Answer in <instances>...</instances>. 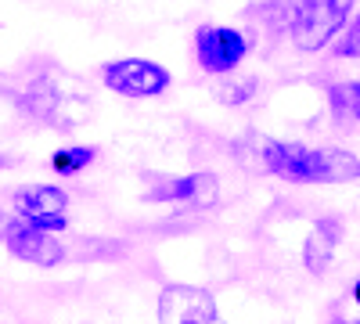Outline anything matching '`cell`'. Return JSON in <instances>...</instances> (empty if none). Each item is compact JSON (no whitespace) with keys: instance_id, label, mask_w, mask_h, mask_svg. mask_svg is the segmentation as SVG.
<instances>
[{"instance_id":"7c38bea8","label":"cell","mask_w":360,"mask_h":324,"mask_svg":"<svg viewBox=\"0 0 360 324\" xmlns=\"http://www.w3.org/2000/svg\"><path fill=\"white\" fill-rule=\"evenodd\" d=\"M332 105L339 115H349V119L360 123V79H346L332 86Z\"/></svg>"},{"instance_id":"8fae6325","label":"cell","mask_w":360,"mask_h":324,"mask_svg":"<svg viewBox=\"0 0 360 324\" xmlns=\"http://www.w3.org/2000/svg\"><path fill=\"white\" fill-rule=\"evenodd\" d=\"M94 148L90 144H65V148H58L54 155H51V169L58 173V176H79L90 162H94Z\"/></svg>"},{"instance_id":"5b68a950","label":"cell","mask_w":360,"mask_h":324,"mask_svg":"<svg viewBox=\"0 0 360 324\" xmlns=\"http://www.w3.org/2000/svg\"><path fill=\"white\" fill-rule=\"evenodd\" d=\"M249 54V40L234 25H198L195 29V58L202 72L231 76Z\"/></svg>"},{"instance_id":"8992f818","label":"cell","mask_w":360,"mask_h":324,"mask_svg":"<svg viewBox=\"0 0 360 324\" xmlns=\"http://www.w3.org/2000/svg\"><path fill=\"white\" fill-rule=\"evenodd\" d=\"M11 209L18 220L33 223L37 231L62 234L69 227V195L54 184H25L11 195Z\"/></svg>"},{"instance_id":"30bf717a","label":"cell","mask_w":360,"mask_h":324,"mask_svg":"<svg viewBox=\"0 0 360 324\" xmlns=\"http://www.w3.org/2000/svg\"><path fill=\"white\" fill-rule=\"evenodd\" d=\"M339 238H342V231H339L335 220H317L314 223L310 238L303 245V263H307L310 274H324L328 267H332V256H335Z\"/></svg>"},{"instance_id":"ba28073f","label":"cell","mask_w":360,"mask_h":324,"mask_svg":"<svg viewBox=\"0 0 360 324\" xmlns=\"http://www.w3.org/2000/svg\"><path fill=\"white\" fill-rule=\"evenodd\" d=\"M0 238H4V245H8V252L15 259L33 263V267H58V263L65 259V249H62V242H58L54 234L37 231L33 223H25L18 216L8 220V227H4Z\"/></svg>"},{"instance_id":"7a4b0ae2","label":"cell","mask_w":360,"mask_h":324,"mask_svg":"<svg viewBox=\"0 0 360 324\" xmlns=\"http://www.w3.org/2000/svg\"><path fill=\"white\" fill-rule=\"evenodd\" d=\"M90 94L83 91V83L62 69H51V72H40L33 76L22 94H18V108L37 119L44 127H54V130H72L79 123L90 119Z\"/></svg>"},{"instance_id":"4fadbf2b","label":"cell","mask_w":360,"mask_h":324,"mask_svg":"<svg viewBox=\"0 0 360 324\" xmlns=\"http://www.w3.org/2000/svg\"><path fill=\"white\" fill-rule=\"evenodd\" d=\"M332 54H335V58H360V11L346 22V29L335 37Z\"/></svg>"},{"instance_id":"5bb4252c","label":"cell","mask_w":360,"mask_h":324,"mask_svg":"<svg viewBox=\"0 0 360 324\" xmlns=\"http://www.w3.org/2000/svg\"><path fill=\"white\" fill-rule=\"evenodd\" d=\"M252 94H256V79H252V76H245V79H227V83L217 86V98H220L224 105H242V101H249Z\"/></svg>"},{"instance_id":"9c48e42d","label":"cell","mask_w":360,"mask_h":324,"mask_svg":"<svg viewBox=\"0 0 360 324\" xmlns=\"http://www.w3.org/2000/svg\"><path fill=\"white\" fill-rule=\"evenodd\" d=\"M220 198V181L209 169H195L188 176H176L162 191L152 195V202H180V205H195V209H213Z\"/></svg>"},{"instance_id":"52a82bcc","label":"cell","mask_w":360,"mask_h":324,"mask_svg":"<svg viewBox=\"0 0 360 324\" xmlns=\"http://www.w3.org/2000/svg\"><path fill=\"white\" fill-rule=\"evenodd\" d=\"M159 324H220L217 299L198 285L173 281L159 292Z\"/></svg>"},{"instance_id":"277c9868","label":"cell","mask_w":360,"mask_h":324,"mask_svg":"<svg viewBox=\"0 0 360 324\" xmlns=\"http://www.w3.org/2000/svg\"><path fill=\"white\" fill-rule=\"evenodd\" d=\"M101 83L108 86L112 94L119 98H159L169 91V69L152 62V58H115V62H105L101 65Z\"/></svg>"},{"instance_id":"9a60e30c","label":"cell","mask_w":360,"mask_h":324,"mask_svg":"<svg viewBox=\"0 0 360 324\" xmlns=\"http://www.w3.org/2000/svg\"><path fill=\"white\" fill-rule=\"evenodd\" d=\"M353 299H356V306H360V278H356V285H353Z\"/></svg>"},{"instance_id":"6da1fadb","label":"cell","mask_w":360,"mask_h":324,"mask_svg":"<svg viewBox=\"0 0 360 324\" xmlns=\"http://www.w3.org/2000/svg\"><path fill=\"white\" fill-rule=\"evenodd\" d=\"M266 169L292 184H349L360 181V159L346 148H310L299 141H266Z\"/></svg>"},{"instance_id":"3957f363","label":"cell","mask_w":360,"mask_h":324,"mask_svg":"<svg viewBox=\"0 0 360 324\" xmlns=\"http://www.w3.org/2000/svg\"><path fill=\"white\" fill-rule=\"evenodd\" d=\"M356 0H295L288 29H292V44L307 54H317L324 47H332L335 37L346 29L349 11Z\"/></svg>"}]
</instances>
